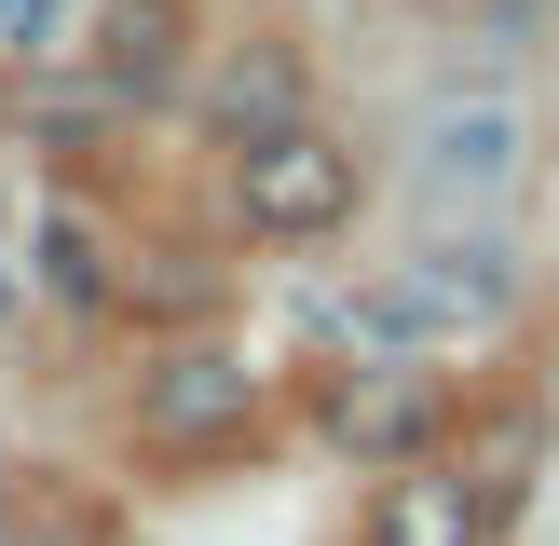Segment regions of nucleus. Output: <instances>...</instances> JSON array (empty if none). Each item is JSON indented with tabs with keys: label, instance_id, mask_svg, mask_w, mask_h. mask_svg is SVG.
Wrapping results in <instances>:
<instances>
[{
	"label": "nucleus",
	"instance_id": "nucleus-1",
	"mask_svg": "<svg viewBox=\"0 0 559 546\" xmlns=\"http://www.w3.org/2000/svg\"><path fill=\"white\" fill-rule=\"evenodd\" d=\"M233 205H246V233L314 246V233H342V218H355V151H328L314 123H273V136H246Z\"/></svg>",
	"mask_w": 559,
	"mask_h": 546
},
{
	"label": "nucleus",
	"instance_id": "nucleus-2",
	"mask_svg": "<svg viewBox=\"0 0 559 546\" xmlns=\"http://www.w3.org/2000/svg\"><path fill=\"white\" fill-rule=\"evenodd\" d=\"M491 314H506V260H478V246L409 260V273H382V287L355 300V328H369V342H478Z\"/></svg>",
	"mask_w": 559,
	"mask_h": 546
},
{
	"label": "nucleus",
	"instance_id": "nucleus-3",
	"mask_svg": "<svg viewBox=\"0 0 559 546\" xmlns=\"http://www.w3.org/2000/svg\"><path fill=\"white\" fill-rule=\"evenodd\" d=\"M246 424H260V382L233 355H164L136 382V437L151 451H246Z\"/></svg>",
	"mask_w": 559,
	"mask_h": 546
},
{
	"label": "nucleus",
	"instance_id": "nucleus-4",
	"mask_svg": "<svg viewBox=\"0 0 559 546\" xmlns=\"http://www.w3.org/2000/svg\"><path fill=\"white\" fill-rule=\"evenodd\" d=\"M409 178L451 191V205H491V191H519V109L506 96H451L409 123Z\"/></svg>",
	"mask_w": 559,
	"mask_h": 546
},
{
	"label": "nucleus",
	"instance_id": "nucleus-5",
	"mask_svg": "<svg viewBox=\"0 0 559 546\" xmlns=\"http://www.w3.org/2000/svg\"><path fill=\"white\" fill-rule=\"evenodd\" d=\"M478 533H491V506H478V478H451V464H396L382 506H369V546H478Z\"/></svg>",
	"mask_w": 559,
	"mask_h": 546
},
{
	"label": "nucleus",
	"instance_id": "nucleus-6",
	"mask_svg": "<svg viewBox=\"0 0 559 546\" xmlns=\"http://www.w3.org/2000/svg\"><path fill=\"white\" fill-rule=\"evenodd\" d=\"M218 123H233V136H273V123H300V69H287V55H233V82H218Z\"/></svg>",
	"mask_w": 559,
	"mask_h": 546
},
{
	"label": "nucleus",
	"instance_id": "nucleus-7",
	"mask_svg": "<svg viewBox=\"0 0 559 546\" xmlns=\"http://www.w3.org/2000/svg\"><path fill=\"white\" fill-rule=\"evenodd\" d=\"M41 273H55V300H109V246L82 218H41Z\"/></svg>",
	"mask_w": 559,
	"mask_h": 546
},
{
	"label": "nucleus",
	"instance_id": "nucleus-8",
	"mask_svg": "<svg viewBox=\"0 0 559 546\" xmlns=\"http://www.w3.org/2000/svg\"><path fill=\"white\" fill-rule=\"evenodd\" d=\"M342 424L369 437V451H396V437H424V424H437V396H355Z\"/></svg>",
	"mask_w": 559,
	"mask_h": 546
},
{
	"label": "nucleus",
	"instance_id": "nucleus-9",
	"mask_svg": "<svg viewBox=\"0 0 559 546\" xmlns=\"http://www.w3.org/2000/svg\"><path fill=\"white\" fill-rule=\"evenodd\" d=\"M41 14L55 0H0V41H41Z\"/></svg>",
	"mask_w": 559,
	"mask_h": 546
}]
</instances>
